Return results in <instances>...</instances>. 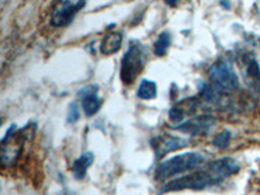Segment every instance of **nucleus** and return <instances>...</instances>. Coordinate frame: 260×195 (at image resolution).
<instances>
[{
  "instance_id": "nucleus-15",
  "label": "nucleus",
  "mask_w": 260,
  "mask_h": 195,
  "mask_svg": "<svg viewBox=\"0 0 260 195\" xmlns=\"http://www.w3.org/2000/svg\"><path fill=\"white\" fill-rule=\"evenodd\" d=\"M231 132H229V130H222V132H220V133L213 138L212 143L213 146L217 148H226L228 146H229V143H231Z\"/></svg>"
},
{
  "instance_id": "nucleus-14",
  "label": "nucleus",
  "mask_w": 260,
  "mask_h": 195,
  "mask_svg": "<svg viewBox=\"0 0 260 195\" xmlns=\"http://www.w3.org/2000/svg\"><path fill=\"white\" fill-rule=\"evenodd\" d=\"M171 34L168 31H162L159 36V38L155 42V55L157 56H164L168 51L169 46H171Z\"/></svg>"
},
{
  "instance_id": "nucleus-2",
  "label": "nucleus",
  "mask_w": 260,
  "mask_h": 195,
  "mask_svg": "<svg viewBox=\"0 0 260 195\" xmlns=\"http://www.w3.org/2000/svg\"><path fill=\"white\" fill-rule=\"evenodd\" d=\"M206 161V155L202 152H186L160 162L155 169V180L166 181L183 172L198 169Z\"/></svg>"
},
{
  "instance_id": "nucleus-7",
  "label": "nucleus",
  "mask_w": 260,
  "mask_h": 195,
  "mask_svg": "<svg viewBox=\"0 0 260 195\" xmlns=\"http://www.w3.org/2000/svg\"><path fill=\"white\" fill-rule=\"evenodd\" d=\"M85 6L86 2H82V0H80V2H69V0L68 2H62L55 9V12L52 13L51 24L55 27L68 26L81 9L85 8Z\"/></svg>"
},
{
  "instance_id": "nucleus-5",
  "label": "nucleus",
  "mask_w": 260,
  "mask_h": 195,
  "mask_svg": "<svg viewBox=\"0 0 260 195\" xmlns=\"http://www.w3.org/2000/svg\"><path fill=\"white\" fill-rule=\"evenodd\" d=\"M208 74H210L211 85L222 94L236 91L240 87V81L237 77L236 71L229 62L224 60H219L211 65Z\"/></svg>"
},
{
  "instance_id": "nucleus-9",
  "label": "nucleus",
  "mask_w": 260,
  "mask_h": 195,
  "mask_svg": "<svg viewBox=\"0 0 260 195\" xmlns=\"http://www.w3.org/2000/svg\"><path fill=\"white\" fill-rule=\"evenodd\" d=\"M81 92H83L82 95L83 113H85L87 117H91V116H94L98 111L101 110V106H102L101 98L98 96V86H94V85L86 86L85 89H83Z\"/></svg>"
},
{
  "instance_id": "nucleus-1",
  "label": "nucleus",
  "mask_w": 260,
  "mask_h": 195,
  "mask_svg": "<svg viewBox=\"0 0 260 195\" xmlns=\"http://www.w3.org/2000/svg\"><path fill=\"white\" fill-rule=\"evenodd\" d=\"M241 166L236 159L229 156L213 160L203 169H198L190 175L176 178L167 182L161 192L180 191V190H203L222 182L225 178L232 177L240 172Z\"/></svg>"
},
{
  "instance_id": "nucleus-6",
  "label": "nucleus",
  "mask_w": 260,
  "mask_h": 195,
  "mask_svg": "<svg viewBox=\"0 0 260 195\" xmlns=\"http://www.w3.org/2000/svg\"><path fill=\"white\" fill-rule=\"evenodd\" d=\"M216 118L212 115H201L195 116V117L190 118L187 121L182 122L180 125L173 126V129L182 132L189 136H207L211 133V130L215 127Z\"/></svg>"
},
{
  "instance_id": "nucleus-12",
  "label": "nucleus",
  "mask_w": 260,
  "mask_h": 195,
  "mask_svg": "<svg viewBox=\"0 0 260 195\" xmlns=\"http://www.w3.org/2000/svg\"><path fill=\"white\" fill-rule=\"evenodd\" d=\"M92 162H94V154H91V152H85L80 157H77L74 160L73 167H72L74 177L77 180H83L86 176V172H87V169H89Z\"/></svg>"
},
{
  "instance_id": "nucleus-10",
  "label": "nucleus",
  "mask_w": 260,
  "mask_h": 195,
  "mask_svg": "<svg viewBox=\"0 0 260 195\" xmlns=\"http://www.w3.org/2000/svg\"><path fill=\"white\" fill-rule=\"evenodd\" d=\"M243 78L248 87H251L255 91H260V68L255 59L245 60V68H243Z\"/></svg>"
},
{
  "instance_id": "nucleus-16",
  "label": "nucleus",
  "mask_w": 260,
  "mask_h": 195,
  "mask_svg": "<svg viewBox=\"0 0 260 195\" xmlns=\"http://www.w3.org/2000/svg\"><path fill=\"white\" fill-rule=\"evenodd\" d=\"M185 117H186V110H185L181 104L175 106L171 111H169V118H171V121L175 122L176 125L182 124L183 118Z\"/></svg>"
},
{
  "instance_id": "nucleus-3",
  "label": "nucleus",
  "mask_w": 260,
  "mask_h": 195,
  "mask_svg": "<svg viewBox=\"0 0 260 195\" xmlns=\"http://www.w3.org/2000/svg\"><path fill=\"white\" fill-rule=\"evenodd\" d=\"M147 60V52L145 47L139 43H133L127 48L126 53L122 57L120 77L124 85H132L142 73Z\"/></svg>"
},
{
  "instance_id": "nucleus-17",
  "label": "nucleus",
  "mask_w": 260,
  "mask_h": 195,
  "mask_svg": "<svg viewBox=\"0 0 260 195\" xmlns=\"http://www.w3.org/2000/svg\"><path fill=\"white\" fill-rule=\"evenodd\" d=\"M80 120V108L76 103L71 104L68 110V122L69 124H74Z\"/></svg>"
},
{
  "instance_id": "nucleus-18",
  "label": "nucleus",
  "mask_w": 260,
  "mask_h": 195,
  "mask_svg": "<svg viewBox=\"0 0 260 195\" xmlns=\"http://www.w3.org/2000/svg\"><path fill=\"white\" fill-rule=\"evenodd\" d=\"M220 4H221L222 7H225V8H231V4H229V3H225V2H220Z\"/></svg>"
},
{
  "instance_id": "nucleus-8",
  "label": "nucleus",
  "mask_w": 260,
  "mask_h": 195,
  "mask_svg": "<svg viewBox=\"0 0 260 195\" xmlns=\"http://www.w3.org/2000/svg\"><path fill=\"white\" fill-rule=\"evenodd\" d=\"M189 143V139L175 136H159L155 137V138L151 141V145L154 147L156 159H161V157L171 154L173 151H177L183 147H186Z\"/></svg>"
},
{
  "instance_id": "nucleus-11",
  "label": "nucleus",
  "mask_w": 260,
  "mask_h": 195,
  "mask_svg": "<svg viewBox=\"0 0 260 195\" xmlns=\"http://www.w3.org/2000/svg\"><path fill=\"white\" fill-rule=\"evenodd\" d=\"M122 45V32L121 31H108L104 36L101 45V51L103 55H112L117 52Z\"/></svg>"
},
{
  "instance_id": "nucleus-4",
  "label": "nucleus",
  "mask_w": 260,
  "mask_h": 195,
  "mask_svg": "<svg viewBox=\"0 0 260 195\" xmlns=\"http://www.w3.org/2000/svg\"><path fill=\"white\" fill-rule=\"evenodd\" d=\"M29 127L17 132V126L12 125L2 139V166L4 168L15 166V162L20 157L21 151L26 142V132Z\"/></svg>"
},
{
  "instance_id": "nucleus-13",
  "label": "nucleus",
  "mask_w": 260,
  "mask_h": 195,
  "mask_svg": "<svg viewBox=\"0 0 260 195\" xmlns=\"http://www.w3.org/2000/svg\"><path fill=\"white\" fill-rule=\"evenodd\" d=\"M139 99H143V101H151V99H155L157 96V87L156 83L154 81L150 80H143L141 82L138 87V91H137Z\"/></svg>"
}]
</instances>
